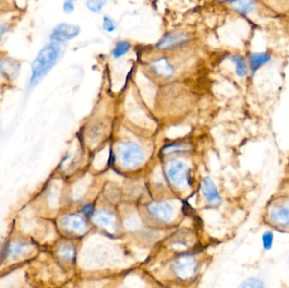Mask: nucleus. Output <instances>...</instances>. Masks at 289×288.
I'll use <instances>...</instances> for the list:
<instances>
[{"instance_id":"obj_1","label":"nucleus","mask_w":289,"mask_h":288,"mask_svg":"<svg viewBox=\"0 0 289 288\" xmlns=\"http://www.w3.org/2000/svg\"><path fill=\"white\" fill-rule=\"evenodd\" d=\"M260 221L270 230L289 233V191L276 193L268 200Z\"/></svg>"},{"instance_id":"obj_2","label":"nucleus","mask_w":289,"mask_h":288,"mask_svg":"<svg viewBox=\"0 0 289 288\" xmlns=\"http://www.w3.org/2000/svg\"><path fill=\"white\" fill-rule=\"evenodd\" d=\"M60 52V45L56 43H48L40 50L31 65V78L29 81V86L31 88L37 86L39 81L48 74L58 61Z\"/></svg>"},{"instance_id":"obj_3","label":"nucleus","mask_w":289,"mask_h":288,"mask_svg":"<svg viewBox=\"0 0 289 288\" xmlns=\"http://www.w3.org/2000/svg\"><path fill=\"white\" fill-rule=\"evenodd\" d=\"M117 153L120 165L125 168H136L144 162L143 149L136 142L121 143L118 147Z\"/></svg>"},{"instance_id":"obj_4","label":"nucleus","mask_w":289,"mask_h":288,"mask_svg":"<svg viewBox=\"0 0 289 288\" xmlns=\"http://www.w3.org/2000/svg\"><path fill=\"white\" fill-rule=\"evenodd\" d=\"M172 268L178 278L188 281L192 279L196 275L198 264L196 260L192 255H184L174 262Z\"/></svg>"},{"instance_id":"obj_5","label":"nucleus","mask_w":289,"mask_h":288,"mask_svg":"<svg viewBox=\"0 0 289 288\" xmlns=\"http://www.w3.org/2000/svg\"><path fill=\"white\" fill-rule=\"evenodd\" d=\"M61 227L65 232L74 235H82L88 229L86 219L77 213H70L62 218Z\"/></svg>"},{"instance_id":"obj_6","label":"nucleus","mask_w":289,"mask_h":288,"mask_svg":"<svg viewBox=\"0 0 289 288\" xmlns=\"http://www.w3.org/2000/svg\"><path fill=\"white\" fill-rule=\"evenodd\" d=\"M190 168L181 161H174L171 163L168 169V177L175 187H185L189 182Z\"/></svg>"},{"instance_id":"obj_7","label":"nucleus","mask_w":289,"mask_h":288,"mask_svg":"<svg viewBox=\"0 0 289 288\" xmlns=\"http://www.w3.org/2000/svg\"><path fill=\"white\" fill-rule=\"evenodd\" d=\"M80 31V29L78 25L63 23L54 28L51 34V39L52 43H63L77 37Z\"/></svg>"},{"instance_id":"obj_8","label":"nucleus","mask_w":289,"mask_h":288,"mask_svg":"<svg viewBox=\"0 0 289 288\" xmlns=\"http://www.w3.org/2000/svg\"><path fill=\"white\" fill-rule=\"evenodd\" d=\"M93 220L96 226L104 228L105 230L109 232H115L117 227V220L116 216L113 212L107 210H99L94 212Z\"/></svg>"},{"instance_id":"obj_9","label":"nucleus","mask_w":289,"mask_h":288,"mask_svg":"<svg viewBox=\"0 0 289 288\" xmlns=\"http://www.w3.org/2000/svg\"><path fill=\"white\" fill-rule=\"evenodd\" d=\"M201 191L206 201L209 203L210 205L214 206L221 205L222 199L219 193L217 187L216 186L215 183L212 178H210L209 177L204 178L201 184Z\"/></svg>"},{"instance_id":"obj_10","label":"nucleus","mask_w":289,"mask_h":288,"mask_svg":"<svg viewBox=\"0 0 289 288\" xmlns=\"http://www.w3.org/2000/svg\"><path fill=\"white\" fill-rule=\"evenodd\" d=\"M149 211L154 217L163 222L171 221L175 215V210L173 206L167 202L154 203L149 206Z\"/></svg>"},{"instance_id":"obj_11","label":"nucleus","mask_w":289,"mask_h":288,"mask_svg":"<svg viewBox=\"0 0 289 288\" xmlns=\"http://www.w3.org/2000/svg\"><path fill=\"white\" fill-rule=\"evenodd\" d=\"M151 67L157 74L166 78L172 76L174 73L172 65L165 58H159L156 61H154L151 65Z\"/></svg>"},{"instance_id":"obj_12","label":"nucleus","mask_w":289,"mask_h":288,"mask_svg":"<svg viewBox=\"0 0 289 288\" xmlns=\"http://www.w3.org/2000/svg\"><path fill=\"white\" fill-rule=\"evenodd\" d=\"M187 39V37L185 34L176 33L169 34L157 44V47L162 49H167L171 47H174L179 43H184Z\"/></svg>"},{"instance_id":"obj_13","label":"nucleus","mask_w":289,"mask_h":288,"mask_svg":"<svg viewBox=\"0 0 289 288\" xmlns=\"http://www.w3.org/2000/svg\"><path fill=\"white\" fill-rule=\"evenodd\" d=\"M271 60V55L268 52H255L249 56V63L253 73L258 71L263 65H266Z\"/></svg>"},{"instance_id":"obj_14","label":"nucleus","mask_w":289,"mask_h":288,"mask_svg":"<svg viewBox=\"0 0 289 288\" xmlns=\"http://www.w3.org/2000/svg\"><path fill=\"white\" fill-rule=\"evenodd\" d=\"M27 248H29V246L26 242H10L7 248L5 255L8 259H16L23 255Z\"/></svg>"},{"instance_id":"obj_15","label":"nucleus","mask_w":289,"mask_h":288,"mask_svg":"<svg viewBox=\"0 0 289 288\" xmlns=\"http://www.w3.org/2000/svg\"><path fill=\"white\" fill-rule=\"evenodd\" d=\"M231 60L235 65V72L238 76L243 78L249 74V67L245 58L243 56L235 54L231 57Z\"/></svg>"},{"instance_id":"obj_16","label":"nucleus","mask_w":289,"mask_h":288,"mask_svg":"<svg viewBox=\"0 0 289 288\" xmlns=\"http://www.w3.org/2000/svg\"><path fill=\"white\" fill-rule=\"evenodd\" d=\"M230 3L233 8L236 9L238 12L247 15L254 9L255 3L253 1H234V2H231Z\"/></svg>"},{"instance_id":"obj_17","label":"nucleus","mask_w":289,"mask_h":288,"mask_svg":"<svg viewBox=\"0 0 289 288\" xmlns=\"http://www.w3.org/2000/svg\"><path fill=\"white\" fill-rule=\"evenodd\" d=\"M238 288H265V284L261 278L249 277L241 282Z\"/></svg>"},{"instance_id":"obj_18","label":"nucleus","mask_w":289,"mask_h":288,"mask_svg":"<svg viewBox=\"0 0 289 288\" xmlns=\"http://www.w3.org/2000/svg\"><path fill=\"white\" fill-rule=\"evenodd\" d=\"M130 49V43L127 41H120L114 48L113 55L114 58H120L126 54Z\"/></svg>"},{"instance_id":"obj_19","label":"nucleus","mask_w":289,"mask_h":288,"mask_svg":"<svg viewBox=\"0 0 289 288\" xmlns=\"http://www.w3.org/2000/svg\"><path fill=\"white\" fill-rule=\"evenodd\" d=\"M262 247L265 250H271L273 247L274 233L273 231H265L262 237Z\"/></svg>"},{"instance_id":"obj_20","label":"nucleus","mask_w":289,"mask_h":288,"mask_svg":"<svg viewBox=\"0 0 289 288\" xmlns=\"http://www.w3.org/2000/svg\"><path fill=\"white\" fill-rule=\"evenodd\" d=\"M59 255L64 261H72L74 257V248L72 246L64 245L59 248Z\"/></svg>"},{"instance_id":"obj_21","label":"nucleus","mask_w":289,"mask_h":288,"mask_svg":"<svg viewBox=\"0 0 289 288\" xmlns=\"http://www.w3.org/2000/svg\"><path fill=\"white\" fill-rule=\"evenodd\" d=\"M106 2L105 1H99V0H89L86 3L87 8L93 12H100L102 10V7L104 6Z\"/></svg>"},{"instance_id":"obj_22","label":"nucleus","mask_w":289,"mask_h":288,"mask_svg":"<svg viewBox=\"0 0 289 288\" xmlns=\"http://www.w3.org/2000/svg\"><path fill=\"white\" fill-rule=\"evenodd\" d=\"M185 145L182 144H172V145H169L167 147L164 148L163 150V153L164 155H170L172 153H177V152H181V151H185Z\"/></svg>"},{"instance_id":"obj_23","label":"nucleus","mask_w":289,"mask_h":288,"mask_svg":"<svg viewBox=\"0 0 289 288\" xmlns=\"http://www.w3.org/2000/svg\"><path fill=\"white\" fill-rule=\"evenodd\" d=\"M103 29L108 32H112L116 29V25H115L114 21L109 18L108 16H105L103 18Z\"/></svg>"},{"instance_id":"obj_24","label":"nucleus","mask_w":289,"mask_h":288,"mask_svg":"<svg viewBox=\"0 0 289 288\" xmlns=\"http://www.w3.org/2000/svg\"><path fill=\"white\" fill-rule=\"evenodd\" d=\"M9 27V19L5 17H0V38L3 37L4 33Z\"/></svg>"},{"instance_id":"obj_25","label":"nucleus","mask_w":289,"mask_h":288,"mask_svg":"<svg viewBox=\"0 0 289 288\" xmlns=\"http://www.w3.org/2000/svg\"><path fill=\"white\" fill-rule=\"evenodd\" d=\"M82 214L85 215L86 216H92L93 217V214H94V207L93 205H86V206H83V208L81 210Z\"/></svg>"},{"instance_id":"obj_26","label":"nucleus","mask_w":289,"mask_h":288,"mask_svg":"<svg viewBox=\"0 0 289 288\" xmlns=\"http://www.w3.org/2000/svg\"><path fill=\"white\" fill-rule=\"evenodd\" d=\"M63 9L66 14H70V13L73 12V10L74 9V5L73 2L71 1H66L64 3L63 5Z\"/></svg>"},{"instance_id":"obj_27","label":"nucleus","mask_w":289,"mask_h":288,"mask_svg":"<svg viewBox=\"0 0 289 288\" xmlns=\"http://www.w3.org/2000/svg\"><path fill=\"white\" fill-rule=\"evenodd\" d=\"M2 71H3V64H2V61L0 60V74L2 73Z\"/></svg>"}]
</instances>
